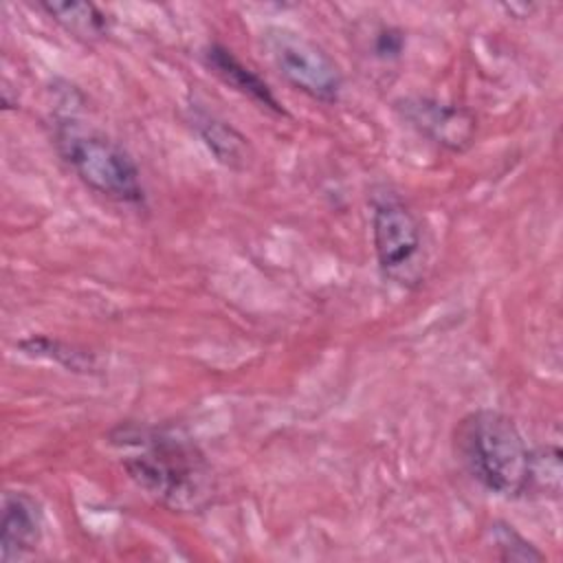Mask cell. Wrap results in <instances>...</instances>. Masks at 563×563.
Segmentation results:
<instances>
[{
	"instance_id": "277c9868",
	"label": "cell",
	"mask_w": 563,
	"mask_h": 563,
	"mask_svg": "<svg viewBox=\"0 0 563 563\" xmlns=\"http://www.w3.org/2000/svg\"><path fill=\"white\" fill-rule=\"evenodd\" d=\"M372 244L378 271L400 288H418L424 279L427 246L422 222L396 194L372 198Z\"/></svg>"
},
{
	"instance_id": "52a82bcc",
	"label": "cell",
	"mask_w": 563,
	"mask_h": 563,
	"mask_svg": "<svg viewBox=\"0 0 563 563\" xmlns=\"http://www.w3.org/2000/svg\"><path fill=\"white\" fill-rule=\"evenodd\" d=\"M42 506L24 490H7L2 495V534L0 559L11 563L29 556L42 541Z\"/></svg>"
},
{
	"instance_id": "8992f818",
	"label": "cell",
	"mask_w": 563,
	"mask_h": 563,
	"mask_svg": "<svg viewBox=\"0 0 563 563\" xmlns=\"http://www.w3.org/2000/svg\"><path fill=\"white\" fill-rule=\"evenodd\" d=\"M396 110L413 130L449 152H464L475 141L477 119L464 106L411 95L400 97L396 101Z\"/></svg>"
},
{
	"instance_id": "7c38bea8",
	"label": "cell",
	"mask_w": 563,
	"mask_h": 563,
	"mask_svg": "<svg viewBox=\"0 0 563 563\" xmlns=\"http://www.w3.org/2000/svg\"><path fill=\"white\" fill-rule=\"evenodd\" d=\"M486 539H488V545L495 548L497 559L501 561L532 563V561L545 559V554L508 521H493L486 528Z\"/></svg>"
},
{
	"instance_id": "8fae6325",
	"label": "cell",
	"mask_w": 563,
	"mask_h": 563,
	"mask_svg": "<svg viewBox=\"0 0 563 563\" xmlns=\"http://www.w3.org/2000/svg\"><path fill=\"white\" fill-rule=\"evenodd\" d=\"M18 347L26 354V356H35V358H46L53 361L57 365H64L70 372H81V374H92L97 372V358L92 352L79 350L70 343H64L59 339H51L44 334H33L29 339H22L18 343Z\"/></svg>"
},
{
	"instance_id": "4fadbf2b",
	"label": "cell",
	"mask_w": 563,
	"mask_h": 563,
	"mask_svg": "<svg viewBox=\"0 0 563 563\" xmlns=\"http://www.w3.org/2000/svg\"><path fill=\"white\" fill-rule=\"evenodd\" d=\"M559 490H561V451L556 446L532 451L528 495L539 493V495L559 497Z\"/></svg>"
},
{
	"instance_id": "9c48e42d",
	"label": "cell",
	"mask_w": 563,
	"mask_h": 563,
	"mask_svg": "<svg viewBox=\"0 0 563 563\" xmlns=\"http://www.w3.org/2000/svg\"><path fill=\"white\" fill-rule=\"evenodd\" d=\"M191 125L196 128L198 136L205 141L209 152L227 167L240 169L249 163L251 158V147L249 139L240 134L233 125L227 121L218 119L216 114L202 110V108H191Z\"/></svg>"
},
{
	"instance_id": "5bb4252c",
	"label": "cell",
	"mask_w": 563,
	"mask_h": 563,
	"mask_svg": "<svg viewBox=\"0 0 563 563\" xmlns=\"http://www.w3.org/2000/svg\"><path fill=\"white\" fill-rule=\"evenodd\" d=\"M402 33L391 29V26H385L376 33V40H374V55L380 57V59H394L402 53Z\"/></svg>"
},
{
	"instance_id": "7a4b0ae2",
	"label": "cell",
	"mask_w": 563,
	"mask_h": 563,
	"mask_svg": "<svg viewBox=\"0 0 563 563\" xmlns=\"http://www.w3.org/2000/svg\"><path fill=\"white\" fill-rule=\"evenodd\" d=\"M453 451L484 490L506 499L528 495L532 449L510 416L488 407L466 413L455 424Z\"/></svg>"
},
{
	"instance_id": "30bf717a",
	"label": "cell",
	"mask_w": 563,
	"mask_h": 563,
	"mask_svg": "<svg viewBox=\"0 0 563 563\" xmlns=\"http://www.w3.org/2000/svg\"><path fill=\"white\" fill-rule=\"evenodd\" d=\"M40 9L79 42H99L110 33V18L92 2H40Z\"/></svg>"
},
{
	"instance_id": "5b68a950",
	"label": "cell",
	"mask_w": 563,
	"mask_h": 563,
	"mask_svg": "<svg viewBox=\"0 0 563 563\" xmlns=\"http://www.w3.org/2000/svg\"><path fill=\"white\" fill-rule=\"evenodd\" d=\"M264 46L279 75L299 92L321 103H334L343 90V73L314 40L284 26L264 33Z\"/></svg>"
},
{
	"instance_id": "6da1fadb",
	"label": "cell",
	"mask_w": 563,
	"mask_h": 563,
	"mask_svg": "<svg viewBox=\"0 0 563 563\" xmlns=\"http://www.w3.org/2000/svg\"><path fill=\"white\" fill-rule=\"evenodd\" d=\"M108 440L130 479L172 512H200L213 504L216 477L205 453L178 433L121 422Z\"/></svg>"
},
{
	"instance_id": "ba28073f",
	"label": "cell",
	"mask_w": 563,
	"mask_h": 563,
	"mask_svg": "<svg viewBox=\"0 0 563 563\" xmlns=\"http://www.w3.org/2000/svg\"><path fill=\"white\" fill-rule=\"evenodd\" d=\"M205 64L224 81L229 84L233 90L242 92L244 97L253 99L255 103H260L262 108L282 112V106L277 101V97L273 95V90L268 88V84L253 70L249 68L244 62H240L227 46L222 44H209L202 53Z\"/></svg>"
},
{
	"instance_id": "3957f363",
	"label": "cell",
	"mask_w": 563,
	"mask_h": 563,
	"mask_svg": "<svg viewBox=\"0 0 563 563\" xmlns=\"http://www.w3.org/2000/svg\"><path fill=\"white\" fill-rule=\"evenodd\" d=\"M53 136L62 161L88 189L121 205H143L139 167L117 141L77 119L57 121Z\"/></svg>"
}]
</instances>
